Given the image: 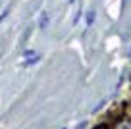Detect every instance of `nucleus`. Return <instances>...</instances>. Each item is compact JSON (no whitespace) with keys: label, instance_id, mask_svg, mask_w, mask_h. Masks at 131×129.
Instances as JSON below:
<instances>
[{"label":"nucleus","instance_id":"f257e3e1","mask_svg":"<svg viewBox=\"0 0 131 129\" xmlns=\"http://www.w3.org/2000/svg\"><path fill=\"white\" fill-rule=\"evenodd\" d=\"M25 56H27V60H25V66H33V64H37L39 60H41V56L35 52H31V50H27L25 52Z\"/></svg>","mask_w":131,"mask_h":129},{"label":"nucleus","instance_id":"f03ea898","mask_svg":"<svg viewBox=\"0 0 131 129\" xmlns=\"http://www.w3.org/2000/svg\"><path fill=\"white\" fill-rule=\"evenodd\" d=\"M39 27H41V29L48 27V12H41V17H39Z\"/></svg>","mask_w":131,"mask_h":129},{"label":"nucleus","instance_id":"7ed1b4c3","mask_svg":"<svg viewBox=\"0 0 131 129\" xmlns=\"http://www.w3.org/2000/svg\"><path fill=\"white\" fill-rule=\"evenodd\" d=\"M93 21H94V12L91 10V12L87 14V25H93Z\"/></svg>","mask_w":131,"mask_h":129},{"label":"nucleus","instance_id":"20e7f679","mask_svg":"<svg viewBox=\"0 0 131 129\" xmlns=\"http://www.w3.org/2000/svg\"><path fill=\"white\" fill-rule=\"evenodd\" d=\"M94 129H110V125H108V123H100V125H96Z\"/></svg>","mask_w":131,"mask_h":129},{"label":"nucleus","instance_id":"39448f33","mask_svg":"<svg viewBox=\"0 0 131 129\" xmlns=\"http://www.w3.org/2000/svg\"><path fill=\"white\" fill-rule=\"evenodd\" d=\"M70 2H75V0H70Z\"/></svg>","mask_w":131,"mask_h":129}]
</instances>
